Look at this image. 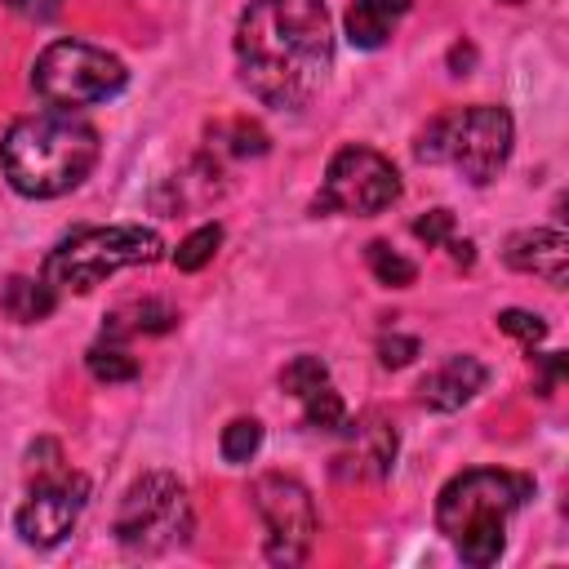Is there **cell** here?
Listing matches in <instances>:
<instances>
[{
	"instance_id": "cell-19",
	"label": "cell",
	"mask_w": 569,
	"mask_h": 569,
	"mask_svg": "<svg viewBox=\"0 0 569 569\" xmlns=\"http://www.w3.org/2000/svg\"><path fill=\"white\" fill-rule=\"evenodd\" d=\"M329 382V369H325V360L320 356H293L284 369H280V387L289 391V396H311L316 387H325Z\"/></svg>"
},
{
	"instance_id": "cell-7",
	"label": "cell",
	"mask_w": 569,
	"mask_h": 569,
	"mask_svg": "<svg viewBox=\"0 0 569 569\" xmlns=\"http://www.w3.org/2000/svg\"><path fill=\"white\" fill-rule=\"evenodd\" d=\"M187 533H191V502H187V489L178 476L147 471L142 480H133L124 489L120 511H116V538L129 551L156 556L164 547L187 542Z\"/></svg>"
},
{
	"instance_id": "cell-29",
	"label": "cell",
	"mask_w": 569,
	"mask_h": 569,
	"mask_svg": "<svg viewBox=\"0 0 569 569\" xmlns=\"http://www.w3.org/2000/svg\"><path fill=\"white\" fill-rule=\"evenodd\" d=\"M502 4H520V0H502Z\"/></svg>"
},
{
	"instance_id": "cell-11",
	"label": "cell",
	"mask_w": 569,
	"mask_h": 569,
	"mask_svg": "<svg viewBox=\"0 0 569 569\" xmlns=\"http://www.w3.org/2000/svg\"><path fill=\"white\" fill-rule=\"evenodd\" d=\"M502 262L525 276H542L551 289L569 284V240L556 227H525L511 231L502 244Z\"/></svg>"
},
{
	"instance_id": "cell-3",
	"label": "cell",
	"mask_w": 569,
	"mask_h": 569,
	"mask_svg": "<svg viewBox=\"0 0 569 569\" xmlns=\"http://www.w3.org/2000/svg\"><path fill=\"white\" fill-rule=\"evenodd\" d=\"M533 498V480L516 471L471 467L436 498V525L467 565H493L507 547V520Z\"/></svg>"
},
{
	"instance_id": "cell-4",
	"label": "cell",
	"mask_w": 569,
	"mask_h": 569,
	"mask_svg": "<svg viewBox=\"0 0 569 569\" xmlns=\"http://www.w3.org/2000/svg\"><path fill=\"white\" fill-rule=\"evenodd\" d=\"M511 138H516V124H511L507 107L476 102V107L436 116L418 138V160L449 164L471 187H485L502 173V164L511 156Z\"/></svg>"
},
{
	"instance_id": "cell-24",
	"label": "cell",
	"mask_w": 569,
	"mask_h": 569,
	"mask_svg": "<svg viewBox=\"0 0 569 569\" xmlns=\"http://www.w3.org/2000/svg\"><path fill=\"white\" fill-rule=\"evenodd\" d=\"M413 356H418V338L391 333V338H382V342H378V360H382L387 369H400V365H409Z\"/></svg>"
},
{
	"instance_id": "cell-28",
	"label": "cell",
	"mask_w": 569,
	"mask_h": 569,
	"mask_svg": "<svg viewBox=\"0 0 569 569\" xmlns=\"http://www.w3.org/2000/svg\"><path fill=\"white\" fill-rule=\"evenodd\" d=\"M471 58H476V53H471V44H453V53H449V62H453V67H458V62L467 67Z\"/></svg>"
},
{
	"instance_id": "cell-2",
	"label": "cell",
	"mask_w": 569,
	"mask_h": 569,
	"mask_svg": "<svg viewBox=\"0 0 569 569\" xmlns=\"http://www.w3.org/2000/svg\"><path fill=\"white\" fill-rule=\"evenodd\" d=\"M98 164V129L71 111H36L0 138V169L18 196L53 200L89 178Z\"/></svg>"
},
{
	"instance_id": "cell-20",
	"label": "cell",
	"mask_w": 569,
	"mask_h": 569,
	"mask_svg": "<svg viewBox=\"0 0 569 569\" xmlns=\"http://www.w3.org/2000/svg\"><path fill=\"white\" fill-rule=\"evenodd\" d=\"M262 445V422L258 418H236L222 427V458L227 462H249Z\"/></svg>"
},
{
	"instance_id": "cell-16",
	"label": "cell",
	"mask_w": 569,
	"mask_h": 569,
	"mask_svg": "<svg viewBox=\"0 0 569 569\" xmlns=\"http://www.w3.org/2000/svg\"><path fill=\"white\" fill-rule=\"evenodd\" d=\"M365 258H369V271L378 276V284H387V289H405V284H413V276H418V267H413L409 258H400L387 240H369V244H365Z\"/></svg>"
},
{
	"instance_id": "cell-10",
	"label": "cell",
	"mask_w": 569,
	"mask_h": 569,
	"mask_svg": "<svg viewBox=\"0 0 569 569\" xmlns=\"http://www.w3.org/2000/svg\"><path fill=\"white\" fill-rule=\"evenodd\" d=\"M84 498H89L84 476L62 471V467L40 471V480L31 485L27 502H22L18 516H13L18 538H22L27 547H58V542L71 533V525L80 520Z\"/></svg>"
},
{
	"instance_id": "cell-6",
	"label": "cell",
	"mask_w": 569,
	"mask_h": 569,
	"mask_svg": "<svg viewBox=\"0 0 569 569\" xmlns=\"http://www.w3.org/2000/svg\"><path fill=\"white\" fill-rule=\"evenodd\" d=\"M124 80H129L124 62L89 40H53L31 62V89L58 111L107 102L124 89Z\"/></svg>"
},
{
	"instance_id": "cell-8",
	"label": "cell",
	"mask_w": 569,
	"mask_h": 569,
	"mask_svg": "<svg viewBox=\"0 0 569 569\" xmlns=\"http://www.w3.org/2000/svg\"><path fill=\"white\" fill-rule=\"evenodd\" d=\"M400 200V173L387 156H378L373 147H342L329 169H325V187L316 196V213H382L387 204Z\"/></svg>"
},
{
	"instance_id": "cell-5",
	"label": "cell",
	"mask_w": 569,
	"mask_h": 569,
	"mask_svg": "<svg viewBox=\"0 0 569 569\" xmlns=\"http://www.w3.org/2000/svg\"><path fill=\"white\" fill-rule=\"evenodd\" d=\"M160 236L151 227H84L76 236H67L49 258H44V280L53 289H71V293H89L93 284H102L107 276L124 271V267H147L160 258Z\"/></svg>"
},
{
	"instance_id": "cell-13",
	"label": "cell",
	"mask_w": 569,
	"mask_h": 569,
	"mask_svg": "<svg viewBox=\"0 0 569 569\" xmlns=\"http://www.w3.org/2000/svg\"><path fill=\"white\" fill-rule=\"evenodd\" d=\"M413 0H351L347 4V40L356 49H382Z\"/></svg>"
},
{
	"instance_id": "cell-1",
	"label": "cell",
	"mask_w": 569,
	"mask_h": 569,
	"mask_svg": "<svg viewBox=\"0 0 569 569\" xmlns=\"http://www.w3.org/2000/svg\"><path fill=\"white\" fill-rule=\"evenodd\" d=\"M240 84L276 107H307L333 71V22L325 0H249L236 22Z\"/></svg>"
},
{
	"instance_id": "cell-25",
	"label": "cell",
	"mask_w": 569,
	"mask_h": 569,
	"mask_svg": "<svg viewBox=\"0 0 569 569\" xmlns=\"http://www.w3.org/2000/svg\"><path fill=\"white\" fill-rule=\"evenodd\" d=\"M231 138H236V142H231L236 156H262V151H267V133H262L258 124H249V120H236V124H231Z\"/></svg>"
},
{
	"instance_id": "cell-22",
	"label": "cell",
	"mask_w": 569,
	"mask_h": 569,
	"mask_svg": "<svg viewBox=\"0 0 569 569\" xmlns=\"http://www.w3.org/2000/svg\"><path fill=\"white\" fill-rule=\"evenodd\" d=\"M498 329H502V333H511V338H520L529 351H533V342H542V333H547L542 316H533V311H520V307H507V311H498Z\"/></svg>"
},
{
	"instance_id": "cell-9",
	"label": "cell",
	"mask_w": 569,
	"mask_h": 569,
	"mask_svg": "<svg viewBox=\"0 0 569 569\" xmlns=\"http://www.w3.org/2000/svg\"><path fill=\"white\" fill-rule=\"evenodd\" d=\"M253 507L267 525V560L271 565H298L316 538V502H311L307 485L271 471L253 485Z\"/></svg>"
},
{
	"instance_id": "cell-12",
	"label": "cell",
	"mask_w": 569,
	"mask_h": 569,
	"mask_svg": "<svg viewBox=\"0 0 569 569\" xmlns=\"http://www.w3.org/2000/svg\"><path fill=\"white\" fill-rule=\"evenodd\" d=\"M485 378H489V369H485L476 356H449L445 365H436V369L422 378L418 396H422L427 409L449 413V409H462V405L485 387Z\"/></svg>"
},
{
	"instance_id": "cell-27",
	"label": "cell",
	"mask_w": 569,
	"mask_h": 569,
	"mask_svg": "<svg viewBox=\"0 0 569 569\" xmlns=\"http://www.w3.org/2000/svg\"><path fill=\"white\" fill-rule=\"evenodd\" d=\"M445 249H449V258H453L458 267H471V262H476V253H471L476 244H471V240H453V236H449V240H445Z\"/></svg>"
},
{
	"instance_id": "cell-14",
	"label": "cell",
	"mask_w": 569,
	"mask_h": 569,
	"mask_svg": "<svg viewBox=\"0 0 569 569\" xmlns=\"http://www.w3.org/2000/svg\"><path fill=\"white\" fill-rule=\"evenodd\" d=\"M53 302H58V289H53L44 276H40V280L13 276V280L4 284V293H0V307H4L13 320H22V325L44 320V316L53 311Z\"/></svg>"
},
{
	"instance_id": "cell-21",
	"label": "cell",
	"mask_w": 569,
	"mask_h": 569,
	"mask_svg": "<svg viewBox=\"0 0 569 569\" xmlns=\"http://www.w3.org/2000/svg\"><path fill=\"white\" fill-rule=\"evenodd\" d=\"M302 405H307V427H316V431H338V427H347V418H342V396L325 382V387H316L311 396H302Z\"/></svg>"
},
{
	"instance_id": "cell-26",
	"label": "cell",
	"mask_w": 569,
	"mask_h": 569,
	"mask_svg": "<svg viewBox=\"0 0 569 569\" xmlns=\"http://www.w3.org/2000/svg\"><path fill=\"white\" fill-rule=\"evenodd\" d=\"M13 13H22V18H36V22H44V18H53L58 9H62V0H4Z\"/></svg>"
},
{
	"instance_id": "cell-18",
	"label": "cell",
	"mask_w": 569,
	"mask_h": 569,
	"mask_svg": "<svg viewBox=\"0 0 569 569\" xmlns=\"http://www.w3.org/2000/svg\"><path fill=\"white\" fill-rule=\"evenodd\" d=\"M218 244H222V227H218V222H204V227H196V231L173 249V267H178V271H200V267L218 253Z\"/></svg>"
},
{
	"instance_id": "cell-15",
	"label": "cell",
	"mask_w": 569,
	"mask_h": 569,
	"mask_svg": "<svg viewBox=\"0 0 569 569\" xmlns=\"http://www.w3.org/2000/svg\"><path fill=\"white\" fill-rule=\"evenodd\" d=\"M173 320H178V311H173L169 302L142 298V302L120 307V311L111 316L107 333H111V338H124V333H164V329H173Z\"/></svg>"
},
{
	"instance_id": "cell-17",
	"label": "cell",
	"mask_w": 569,
	"mask_h": 569,
	"mask_svg": "<svg viewBox=\"0 0 569 569\" xmlns=\"http://www.w3.org/2000/svg\"><path fill=\"white\" fill-rule=\"evenodd\" d=\"M84 365H89V373H93L98 382H133V378H138V360H133L124 347H116V342L89 347Z\"/></svg>"
},
{
	"instance_id": "cell-23",
	"label": "cell",
	"mask_w": 569,
	"mask_h": 569,
	"mask_svg": "<svg viewBox=\"0 0 569 569\" xmlns=\"http://www.w3.org/2000/svg\"><path fill=\"white\" fill-rule=\"evenodd\" d=\"M413 236L427 240V244H445L453 236V213L449 209H427L418 222H413Z\"/></svg>"
}]
</instances>
